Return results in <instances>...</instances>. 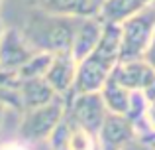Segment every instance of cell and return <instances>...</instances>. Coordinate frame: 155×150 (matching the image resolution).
<instances>
[{
	"mask_svg": "<svg viewBox=\"0 0 155 150\" xmlns=\"http://www.w3.org/2000/svg\"><path fill=\"white\" fill-rule=\"evenodd\" d=\"M145 123H147V127L151 128V131H155V101L147 105V111H145Z\"/></svg>",
	"mask_w": 155,
	"mask_h": 150,
	"instance_id": "cell-19",
	"label": "cell"
},
{
	"mask_svg": "<svg viewBox=\"0 0 155 150\" xmlns=\"http://www.w3.org/2000/svg\"><path fill=\"white\" fill-rule=\"evenodd\" d=\"M110 77L128 91H145L155 81V71L145 59H130L118 63Z\"/></svg>",
	"mask_w": 155,
	"mask_h": 150,
	"instance_id": "cell-8",
	"label": "cell"
},
{
	"mask_svg": "<svg viewBox=\"0 0 155 150\" xmlns=\"http://www.w3.org/2000/svg\"><path fill=\"white\" fill-rule=\"evenodd\" d=\"M155 0H104L96 10V16L104 24H118L132 18L134 14L145 10Z\"/></svg>",
	"mask_w": 155,
	"mask_h": 150,
	"instance_id": "cell-12",
	"label": "cell"
},
{
	"mask_svg": "<svg viewBox=\"0 0 155 150\" xmlns=\"http://www.w3.org/2000/svg\"><path fill=\"white\" fill-rule=\"evenodd\" d=\"M141 59H145V61L149 63V67L155 71V36H153L151 44H149V47L145 50V54H143V58H141Z\"/></svg>",
	"mask_w": 155,
	"mask_h": 150,
	"instance_id": "cell-18",
	"label": "cell"
},
{
	"mask_svg": "<svg viewBox=\"0 0 155 150\" xmlns=\"http://www.w3.org/2000/svg\"><path fill=\"white\" fill-rule=\"evenodd\" d=\"M51 58H53V55L41 54V51L34 54V55H31V59H28L26 65H22L18 69V77H20V79L43 77V75H45V71H47V67H49V63H51Z\"/></svg>",
	"mask_w": 155,
	"mask_h": 150,
	"instance_id": "cell-15",
	"label": "cell"
},
{
	"mask_svg": "<svg viewBox=\"0 0 155 150\" xmlns=\"http://www.w3.org/2000/svg\"><path fill=\"white\" fill-rule=\"evenodd\" d=\"M102 30H104V22L98 16L81 18L79 26H77V32H75V40H73L71 58L75 61H81L83 58H87L96 47L100 36H102Z\"/></svg>",
	"mask_w": 155,
	"mask_h": 150,
	"instance_id": "cell-11",
	"label": "cell"
},
{
	"mask_svg": "<svg viewBox=\"0 0 155 150\" xmlns=\"http://www.w3.org/2000/svg\"><path fill=\"white\" fill-rule=\"evenodd\" d=\"M134 136H136V127L128 117L108 113L96 140L100 150H122Z\"/></svg>",
	"mask_w": 155,
	"mask_h": 150,
	"instance_id": "cell-7",
	"label": "cell"
},
{
	"mask_svg": "<svg viewBox=\"0 0 155 150\" xmlns=\"http://www.w3.org/2000/svg\"><path fill=\"white\" fill-rule=\"evenodd\" d=\"M120 63V26L118 24H104L96 47L77 61L75 83L73 91L79 93H98L104 83L110 79L114 67Z\"/></svg>",
	"mask_w": 155,
	"mask_h": 150,
	"instance_id": "cell-1",
	"label": "cell"
},
{
	"mask_svg": "<svg viewBox=\"0 0 155 150\" xmlns=\"http://www.w3.org/2000/svg\"><path fill=\"white\" fill-rule=\"evenodd\" d=\"M67 111V99L63 95H55L49 103L41 107L30 109L22 113L18 127L20 140L31 144V142H47L51 132L59 127Z\"/></svg>",
	"mask_w": 155,
	"mask_h": 150,
	"instance_id": "cell-3",
	"label": "cell"
},
{
	"mask_svg": "<svg viewBox=\"0 0 155 150\" xmlns=\"http://www.w3.org/2000/svg\"><path fill=\"white\" fill-rule=\"evenodd\" d=\"M98 93H100V97H102V101L106 105V111L114 113V115H124L126 117L128 107H130L132 91H128L126 87H122L120 83H116V81L110 77Z\"/></svg>",
	"mask_w": 155,
	"mask_h": 150,
	"instance_id": "cell-14",
	"label": "cell"
},
{
	"mask_svg": "<svg viewBox=\"0 0 155 150\" xmlns=\"http://www.w3.org/2000/svg\"><path fill=\"white\" fill-rule=\"evenodd\" d=\"M0 2H2V0H0Z\"/></svg>",
	"mask_w": 155,
	"mask_h": 150,
	"instance_id": "cell-23",
	"label": "cell"
},
{
	"mask_svg": "<svg viewBox=\"0 0 155 150\" xmlns=\"http://www.w3.org/2000/svg\"><path fill=\"white\" fill-rule=\"evenodd\" d=\"M34 54H38V51L31 50L22 30L4 28L2 36H0V69L18 73V69L26 65Z\"/></svg>",
	"mask_w": 155,
	"mask_h": 150,
	"instance_id": "cell-6",
	"label": "cell"
},
{
	"mask_svg": "<svg viewBox=\"0 0 155 150\" xmlns=\"http://www.w3.org/2000/svg\"><path fill=\"white\" fill-rule=\"evenodd\" d=\"M18 93H20V103H22V113L30 109L41 107L49 103L57 95L55 91L47 85L43 77H31V79H20L18 83Z\"/></svg>",
	"mask_w": 155,
	"mask_h": 150,
	"instance_id": "cell-13",
	"label": "cell"
},
{
	"mask_svg": "<svg viewBox=\"0 0 155 150\" xmlns=\"http://www.w3.org/2000/svg\"><path fill=\"white\" fill-rule=\"evenodd\" d=\"M65 99H67L65 117L88 134L98 136V131L108 115L100 93H79V95L69 93L65 95Z\"/></svg>",
	"mask_w": 155,
	"mask_h": 150,
	"instance_id": "cell-5",
	"label": "cell"
},
{
	"mask_svg": "<svg viewBox=\"0 0 155 150\" xmlns=\"http://www.w3.org/2000/svg\"><path fill=\"white\" fill-rule=\"evenodd\" d=\"M155 36V2L120 24V61L141 59Z\"/></svg>",
	"mask_w": 155,
	"mask_h": 150,
	"instance_id": "cell-4",
	"label": "cell"
},
{
	"mask_svg": "<svg viewBox=\"0 0 155 150\" xmlns=\"http://www.w3.org/2000/svg\"><path fill=\"white\" fill-rule=\"evenodd\" d=\"M141 93L145 95V99H147L149 103H153V101H155V81H153L151 85H149L147 89H145V91H141Z\"/></svg>",
	"mask_w": 155,
	"mask_h": 150,
	"instance_id": "cell-20",
	"label": "cell"
},
{
	"mask_svg": "<svg viewBox=\"0 0 155 150\" xmlns=\"http://www.w3.org/2000/svg\"><path fill=\"white\" fill-rule=\"evenodd\" d=\"M81 18H69V16L47 14L41 10H31L22 28L28 44L34 51L49 55L71 54L75 32Z\"/></svg>",
	"mask_w": 155,
	"mask_h": 150,
	"instance_id": "cell-2",
	"label": "cell"
},
{
	"mask_svg": "<svg viewBox=\"0 0 155 150\" xmlns=\"http://www.w3.org/2000/svg\"><path fill=\"white\" fill-rule=\"evenodd\" d=\"M94 2H96V6H100V4H102L104 0H94Z\"/></svg>",
	"mask_w": 155,
	"mask_h": 150,
	"instance_id": "cell-21",
	"label": "cell"
},
{
	"mask_svg": "<svg viewBox=\"0 0 155 150\" xmlns=\"http://www.w3.org/2000/svg\"><path fill=\"white\" fill-rule=\"evenodd\" d=\"M75 71H77V61L71 58V54L53 55L49 67H47L45 75H43V79L47 81V85H49L57 95L65 97L73 91Z\"/></svg>",
	"mask_w": 155,
	"mask_h": 150,
	"instance_id": "cell-10",
	"label": "cell"
},
{
	"mask_svg": "<svg viewBox=\"0 0 155 150\" xmlns=\"http://www.w3.org/2000/svg\"><path fill=\"white\" fill-rule=\"evenodd\" d=\"M134 127H136V136L122 150H155V131L147 127L145 120L134 124Z\"/></svg>",
	"mask_w": 155,
	"mask_h": 150,
	"instance_id": "cell-16",
	"label": "cell"
},
{
	"mask_svg": "<svg viewBox=\"0 0 155 150\" xmlns=\"http://www.w3.org/2000/svg\"><path fill=\"white\" fill-rule=\"evenodd\" d=\"M0 150H31V148L24 140H4V142H0Z\"/></svg>",
	"mask_w": 155,
	"mask_h": 150,
	"instance_id": "cell-17",
	"label": "cell"
},
{
	"mask_svg": "<svg viewBox=\"0 0 155 150\" xmlns=\"http://www.w3.org/2000/svg\"><path fill=\"white\" fill-rule=\"evenodd\" d=\"M31 10H41L47 14L69 16V18H88L96 16L94 0H24Z\"/></svg>",
	"mask_w": 155,
	"mask_h": 150,
	"instance_id": "cell-9",
	"label": "cell"
},
{
	"mask_svg": "<svg viewBox=\"0 0 155 150\" xmlns=\"http://www.w3.org/2000/svg\"><path fill=\"white\" fill-rule=\"evenodd\" d=\"M2 32H4V26H2V22H0V36H2Z\"/></svg>",
	"mask_w": 155,
	"mask_h": 150,
	"instance_id": "cell-22",
	"label": "cell"
}]
</instances>
